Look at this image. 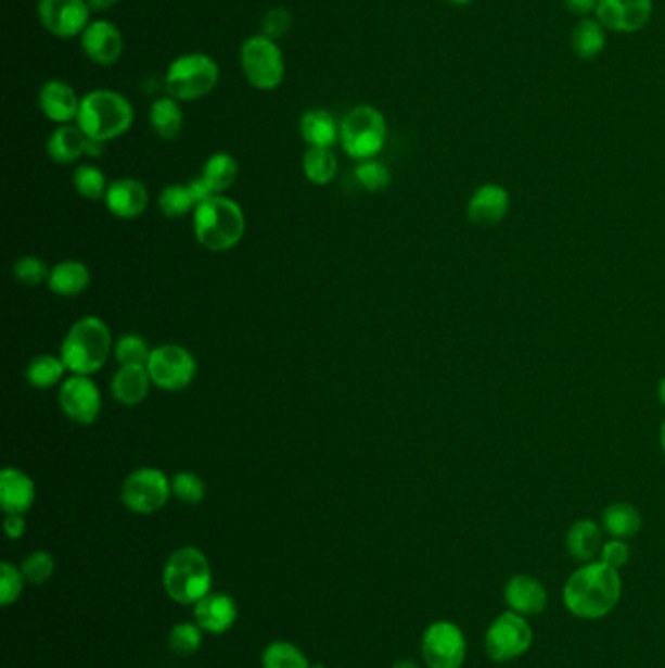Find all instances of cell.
Wrapping results in <instances>:
<instances>
[{
  "instance_id": "cell-1",
  "label": "cell",
  "mask_w": 665,
  "mask_h": 668,
  "mask_svg": "<svg viewBox=\"0 0 665 668\" xmlns=\"http://www.w3.org/2000/svg\"><path fill=\"white\" fill-rule=\"evenodd\" d=\"M623 594V581L617 569L608 563H584L570 575L562 591V602L570 614L581 620H599L617 608Z\"/></svg>"
},
{
  "instance_id": "cell-2",
  "label": "cell",
  "mask_w": 665,
  "mask_h": 668,
  "mask_svg": "<svg viewBox=\"0 0 665 668\" xmlns=\"http://www.w3.org/2000/svg\"><path fill=\"white\" fill-rule=\"evenodd\" d=\"M136 122L133 104L112 88H94L80 100L77 124L88 139L114 141L126 136Z\"/></svg>"
},
{
  "instance_id": "cell-3",
  "label": "cell",
  "mask_w": 665,
  "mask_h": 668,
  "mask_svg": "<svg viewBox=\"0 0 665 668\" xmlns=\"http://www.w3.org/2000/svg\"><path fill=\"white\" fill-rule=\"evenodd\" d=\"M114 352L112 330L104 320L94 315L78 319L68 329L59 356L73 376H92L106 366Z\"/></svg>"
},
{
  "instance_id": "cell-4",
  "label": "cell",
  "mask_w": 665,
  "mask_h": 668,
  "mask_svg": "<svg viewBox=\"0 0 665 668\" xmlns=\"http://www.w3.org/2000/svg\"><path fill=\"white\" fill-rule=\"evenodd\" d=\"M246 217L241 204L225 196H213L193 210V232L203 249L227 252L242 241Z\"/></svg>"
},
{
  "instance_id": "cell-5",
  "label": "cell",
  "mask_w": 665,
  "mask_h": 668,
  "mask_svg": "<svg viewBox=\"0 0 665 668\" xmlns=\"http://www.w3.org/2000/svg\"><path fill=\"white\" fill-rule=\"evenodd\" d=\"M165 591L178 604H197L212 592V565L207 555L186 545L168 557L163 572Z\"/></svg>"
},
{
  "instance_id": "cell-6",
  "label": "cell",
  "mask_w": 665,
  "mask_h": 668,
  "mask_svg": "<svg viewBox=\"0 0 665 668\" xmlns=\"http://www.w3.org/2000/svg\"><path fill=\"white\" fill-rule=\"evenodd\" d=\"M219 80V63L203 51H190L178 55L166 68L165 92L178 102H195L209 97Z\"/></svg>"
},
{
  "instance_id": "cell-7",
  "label": "cell",
  "mask_w": 665,
  "mask_h": 668,
  "mask_svg": "<svg viewBox=\"0 0 665 668\" xmlns=\"http://www.w3.org/2000/svg\"><path fill=\"white\" fill-rule=\"evenodd\" d=\"M388 126L379 108L359 104L347 112L340 122V146L357 163L376 159L385 149Z\"/></svg>"
},
{
  "instance_id": "cell-8",
  "label": "cell",
  "mask_w": 665,
  "mask_h": 668,
  "mask_svg": "<svg viewBox=\"0 0 665 668\" xmlns=\"http://www.w3.org/2000/svg\"><path fill=\"white\" fill-rule=\"evenodd\" d=\"M239 61L244 80L256 90L270 92L285 80V55L280 43L264 34H254L242 41Z\"/></svg>"
},
{
  "instance_id": "cell-9",
  "label": "cell",
  "mask_w": 665,
  "mask_h": 668,
  "mask_svg": "<svg viewBox=\"0 0 665 668\" xmlns=\"http://www.w3.org/2000/svg\"><path fill=\"white\" fill-rule=\"evenodd\" d=\"M533 645V628L517 612H503L488 626L484 651L496 663L520 659Z\"/></svg>"
},
{
  "instance_id": "cell-10",
  "label": "cell",
  "mask_w": 665,
  "mask_h": 668,
  "mask_svg": "<svg viewBox=\"0 0 665 668\" xmlns=\"http://www.w3.org/2000/svg\"><path fill=\"white\" fill-rule=\"evenodd\" d=\"M172 481L156 467H139L122 484V503L136 514H155L168 503Z\"/></svg>"
},
{
  "instance_id": "cell-11",
  "label": "cell",
  "mask_w": 665,
  "mask_h": 668,
  "mask_svg": "<svg viewBox=\"0 0 665 668\" xmlns=\"http://www.w3.org/2000/svg\"><path fill=\"white\" fill-rule=\"evenodd\" d=\"M146 369L156 388L182 391L195 379L197 362L192 352L180 344H161L153 349Z\"/></svg>"
},
{
  "instance_id": "cell-12",
  "label": "cell",
  "mask_w": 665,
  "mask_h": 668,
  "mask_svg": "<svg viewBox=\"0 0 665 668\" xmlns=\"http://www.w3.org/2000/svg\"><path fill=\"white\" fill-rule=\"evenodd\" d=\"M36 14L41 28L57 39L80 38L94 20L87 0H38Z\"/></svg>"
},
{
  "instance_id": "cell-13",
  "label": "cell",
  "mask_w": 665,
  "mask_h": 668,
  "mask_svg": "<svg viewBox=\"0 0 665 668\" xmlns=\"http://www.w3.org/2000/svg\"><path fill=\"white\" fill-rule=\"evenodd\" d=\"M422 655L430 668H461L466 659V640L457 623L434 621L422 638Z\"/></svg>"
},
{
  "instance_id": "cell-14",
  "label": "cell",
  "mask_w": 665,
  "mask_h": 668,
  "mask_svg": "<svg viewBox=\"0 0 665 668\" xmlns=\"http://www.w3.org/2000/svg\"><path fill=\"white\" fill-rule=\"evenodd\" d=\"M59 407L73 423L94 425L102 413V393L88 376H73L59 388Z\"/></svg>"
},
{
  "instance_id": "cell-15",
  "label": "cell",
  "mask_w": 665,
  "mask_h": 668,
  "mask_svg": "<svg viewBox=\"0 0 665 668\" xmlns=\"http://www.w3.org/2000/svg\"><path fill=\"white\" fill-rule=\"evenodd\" d=\"M78 39L85 58L98 67H114L126 51L124 34L112 20H92Z\"/></svg>"
},
{
  "instance_id": "cell-16",
  "label": "cell",
  "mask_w": 665,
  "mask_h": 668,
  "mask_svg": "<svg viewBox=\"0 0 665 668\" xmlns=\"http://www.w3.org/2000/svg\"><path fill=\"white\" fill-rule=\"evenodd\" d=\"M654 14L652 0H599L596 18L603 28L617 34H637Z\"/></svg>"
},
{
  "instance_id": "cell-17",
  "label": "cell",
  "mask_w": 665,
  "mask_h": 668,
  "mask_svg": "<svg viewBox=\"0 0 665 668\" xmlns=\"http://www.w3.org/2000/svg\"><path fill=\"white\" fill-rule=\"evenodd\" d=\"M80 100L82 97H78L75 87L63 78H49L38 92L39 112L57 126L77 122Z\"/></svg>"
},
{
  "instance_id": "cell-18",
  "label": "cell",
  "mask_w": 665,
  "mask_h": 668,
  "mask_svg": "<svg viewBox=\"0 0 665 668\" xmlns=\"http://www.w3.org/2000/svg\"><path fill=\"white\" fill-rule=\"evenodd\" d=\"M104 204L107 212L116 215L117 219H137L145 214L149 205V192L146 186L137 178H117L107 186Z\"/></svg>"
},
{
  "instance_id": "cell-19",
  "label": "cell",
  "mask_w": 665,
  "mask_h": 668,
  "mask_svg": "<svg viewBox=\"0 0 665 668\" xmlns=\"http://www.w3.org/2000/svg\"><path fill=\"white\" fill-rule=\"evenodd\" d=\"M510 214V194L500 185H483L474 190L469 204L466 217L478 227H494Z\"/></svg>"
},
{
  "instance_id": "cell-20",
  "label": "cell",
  "mask_w": 665,
  "mask_h": 668,
  "mask_svg": "<svg viewBox=\"0 0 665 668\" xmlns=\"http://www.w3.org/2000/svg\"><path fill=\"white\" fill-rule=\"evenodd\" d=\"M503 598L510 610L521 616H539L549 604V592L539 579L530 575H513L506 582Z\"/></svg>"
},
{
  "instance_id": "cell-21",
  "label": "cell",
  "mask_w": 665,
  "mask_h": 668,
  "mask_svg": "<svg viewBox=\"0 0 665 668\" xmlns=\"http://www.w3.org/2000/svg\"><path fill=\"white\" fill-rule=\"evenodd\" d=\"M36 501V483L18 467H4L0 474V506L7 514H26Z\"/></svg>"
},
{
  "instance_id": "cell-22",
  "label": "cell",
  "mask_w": 665,
  "mask_h": 668,
  "mask_svg": "<svg viewBox=\"0 0 665 668\" xmlns=\"http://www.w3.org/2000/svg\"><path fill=\"white\" fill-rule=\"evenodd\" d=\"M195 623L209 633H225L231 630L239 616L236 602L225 592H209L195 604Z\"/></svg>"
},
{
  "instance_id": "cell-23",
  "label": "cell",
  "mask_w": 665,
  "mask_h": 668,
  "mask_svg": "<svg viewBox=\"0 0 665 668\" xmlns=\"http://www.w3.org/2000/svg\"><path fill=\"white\" fill-rule=\"evenodd\" d=\"M153 379L146 366H119L112 378V395L119 405L136 407L145 401Z\"/></svg>"
},
{
  "instance_id": "cell-24",
  "label": "cell",
  "mask_w": 665,
  "mask_h": 668,
  "mask_svg": "<svg viewBox=\"0 0 665 668\" xmlns=\"http://www.w3.org/2000/svg\"><path fill=\"white\" fill-rule=\"evenodd\" d=\"M299 131L307 147L332 149L340 143V122L324 108H310L299 119Z\"/></svg>"
},
{
  "instance_id": "cell-25",
  "label": "cell",
  "mask_w": 665,
  "mask_h": 668,
  "mask_svg": "<svg viewBox=\"0 0 665 668\" xmlns=\"http://www.w3.org/2000/svg\"><path fill=\"white\" fill-rule=\"evenodd\" d=\"M88 137L77 124L57 126L48 139V155L57 165H73L78 159L87 156Z\"/></svg>"
},
{
  "instance_id": "cell-26",
  "label": "cell",
  "mask_w": 665,
  "mask_h": 668,
  "mask_svg": "<svg viewBox=\"0 0 665 668\" xmlns=\"http://www.w3.org/2000/svg\"><path fill=\"white\" fill-rule=\"evenodd\" d=\"M92 274L85 262L63 261L55 264L49 274V290L61 298H77L88 290Z\"/></svg>"
},
{
  "instance_id": "cell-27",
  "label": "cell",
  "mask_w": 665,
  "mask_h": 668,
  "mask_svg": "<svg viewBox=\"0 0 665 668\" xmlns=\"http://www.w3.org/2000/svg\"><path fill=\"white\" fill-rule=\"evenodd\" d=\"M603 547V530L598 522L581 518L576 520L566 532V550L578 562H593Z\"/></svg>"
},
{
  "instance_id": "cell-28",
  "label": "cell",
  "mask_w": 665,
  "mask_h": 668,
  "mask_svg": "<svg viewBox=\"0 0 665 668\" xmlns=\"http://www.w3.org/2000/svg\"><path fill=\"white\" fill-rule=\"evenodd\" d=\"M149 124L155 131L156 137L172 141L182 134L183 110L182 102L174 100L172 97L156 98L155 102L149 108Z\"/></svg>"
},
{
  "instance_id": "cell-29",
  "label": "cell",
  "mask_w": 665,
  "mask_h": 668,
  "mask_svg": "<svg viewBox=\"0 0 665 668\" xmlns=\"http://www.w3.org/2000/svg\"><path fill=\"white\" fill-rule=\"evenodd\" d=\"M608 43V29L598 18H581L572 29L570 46L572 51L584 61L598 58Z\"/></svg>"
},
{
  "instance_id": "cell-30",
  "label": "cell",
  "mask_w": 665,
  "mask_h": 668,
  "mask_svg": "<svg viewBox=\"0 0 665 668\" xmlns=\"http://www.w3.org/2000/svg\"><path fill=\"white\" fill-rule=\"evenodd\" d=\"M603 530L617 540L635 538L642 528V514L630 503L609 504L601 516Z\"/></svg>"
},
{
  "instance_id": "cell-31",
  "label": "cell",
  "mask_w": 665,
  "mask_h": 668,
  "mask_svg": "<svg viewBox=\"0 0 665 668\" xmlns=\"http://www.w3.org/2000/svg\"><path fill=\"white\" fill-rule=\"evenodd\" d=\"M202 176L212 186L215 194H222L234 186L239 178V161L231 153H213L205 165H203Z\"/></svg>"
},
{
  "instance_id": "cell-32",
  "label": "cell",
  "mask_w": 665,
  "mask_h": 668,
  "mask_svg": "<svg viewBox=\"0 0 665 668\" xmlns=\"http://www.w3.org/2000/svg\"><path fill=\"white\" fill-rule=\"evenodd\" d=\"M303 173L310 185H330L337 175V159L334 151L322 147H309L303 155Z\"/></svg>"
},
{
  "instance_id": "cell-33",
  "label": "cell",
  "mask_w": 665,
  "mask_h": 668,
  "mask_svg": "<svg viewBox=\"0 0 665 668\" xmlns=\"http://www.w3.org/2000/svg\"><path fill=\"white\" fill-rule=\"evenodd\" d=\"M65 371H67V366H65L61 356L38 354V356L29 360V364L26 366V381L31 388L51 389L55 388L59 381L63 379Z\"/></svg>"
},
{
  "instance_id": "cell-34",
  "label": "cell",
  "mask_w": 665,
  "mask_h": 668,
  "mask_svg": "<svg viewBox=\"0 0 665 668\" xmlns=\"http://www.w3.org/2000/svg\"><path fill=\"white\" fill-rule=\"evenodd\" d=\"M261 668H310V665L299 647L276 641L261 653Z\"/></svg>"
},
{
  "instance_id": "cell-35",
  "label": "cell",
  "mask_w": 665,
  "mask_h": 668,
  "mask_svg": "<svg viewBox=\"0 0 665 668\" xmlns=\"http://www.w3.org/2000/svg\"><path fill=\"white\" fill-rule=\"evenodd\" d=\"M151 354H153L151 344L133 332L119 337L114 344V356L119 366H146Z\"/></svg>"
},
{
  "instance_id": "cell-36",
  "label": "cell",
  "mask_w": 665,
  "mask_h": 668,
  "mask_svg": "<svg viewBox=\"0 0 665 668\" xmlns=\"http://www.w3.org/2000/svg\"><path fill=\"white\" fill-rule=\"evenodd\" d=\"M73 186L78 196L87 200H104L107 192L106 175L94 165H80L73 173Z\"/></svg>"
},
{
  "instance_id": "cell-37",
  "label": "cell",
  "mask_w": 665,
  "mask_h": 668,
  "mask_svg": "<svg viewBox=\"0 0 665 668\" xmlns=\"http://www.w3.org/2000/svg\"><path fill=\"white\" fill-rule=\"evenodd\" d=\"M158 207L166 217L178 219L183 215L193 214L195 202L188 185H170L158 196Z\"/></svg>"
},
{
  "instance_id": "cell-38",
  "label": "cell",
  "mask_w": 665,
  "mask_h": 668,
  "mask_svg": "<svg viewBox=\"0 0 665 668\" xmlns=\"http://www.w3.org/2000/svg\"><path fill=\"white\" fill-rule=\"evenodd\" d=\"M354 176H356L357 185L361 186L367 192H383L393 182L388 166L381 161H376V159L357 163Z\"/></svg>"
},
{
  "instance_id": "cell-39",
  "label": "cell",
  "mask_w": 665,
  "mask_h": 668,
  "mask_svg": "<svg viewBox=\"0 0 665 668\" xmlns=\"http://www.w3.org/2000/svg\"><path fill=\"white\" fill-rule=\"evenodd\" d=\"M202 628L197 623H176L168 635V647L178 657H190L202 647Z\"/></svg>"
},
{
  "instance_id": "cell-40",
  "label": "cell",
  "mask_w": 665,
  "mask_h": 668,
  "mask_svg": "<svg viewBox=\"0 0 665 668\" xmlns=\"http://www.w3.org/2000/svg\"><path fill=\"white\" fill-rule=\"evenodd\" d=\"M205 481L193 471H178L172 477V494L183 504H200L205 499Z\"/></svg>"
},
{
  "instance_id": "cell-41",
  "label": "cell",
  "mask_w": 665,
  "mask_h": 668,
  "mask_svg": "<svg viewBox=\"0 0 665 668\" xmlns=\"http://www.w3.org/2000/svg\"><path fill=\"white\" fill-rule=\"evenodd\" d=\"M12 274H14V278H16L22 286L38 288L43 281L49 280L51 268H49L46 262L38 259V256H22V259L14 262Z\"/></svg>"
},
{
  "instance_id": "cell-42",
  "label": "cell",
  "mask_w": 665,
  "mask_h": 668,
  "mask_svg": "<svg viewBox=\"0 0 665 668\" xmlns=\"http://www.w3.org/2000/svg\"><path fill=\"white\" fill-rule=\"evenodd\" d=\"M22 575L31 584H43L48 582L55 572V559L48 552H36L28 555L22 563Z\"/></svg>"
},
{
  "instance_id": "cell-43",
  "label": "cell",
  "mask_w": 665,
  "mask_h": 668,
  "mask_svg": "<svg viewBox=\"0 0 665 668\" xmlns=\"http://www.w3.org/2000/svg\"><path fill=\"white\" fill-rule=\"evenodd\" d=\"M291 28H293V14L285 7H273L261 16L260 34L268 36L273 41L285 38Z\"/></svg>"
},
{
  "instance_id": "cell-44",
  "label": "cell",
  "mask_w": 665,
  "mask_h": 668,
  "mask_svg": "<svg viewBox=\"0 0 665 668\" xmlns=\"http://www.w3.org/2000/svg\"><path fill=\"white\" fill-rule=\"evenodd\" d=\"M24 575L10 563H0V602L2 606H10L16 602L24 589Z\"/></svg>"
},
{
  "instance_id": "cell-45",
  "label": "cell",
  "mask_w": 665,
  "mask_h": 668,
  "mask_svg": "<svg viewBox=\"0 0 665 668\" xmlns=\"http://www.w3.org/2000/svg\"><path fill=\"white\" fill-rule=\"evenodd\" d=\"M599 555H601V562L608 563L609 567H613V569L618 571L630 559V547H628V543L625 540L613 538L611 542L603 543Z\"/></svg>"
},
{
  "instance_id": "cell-46",
  "label": "cell",
  "mask_w": 665,
  "mask_h": 668,
  "mask_svg": "<svg viewBox=\"0 0 665 668\" xmlns=\"http://www.w3.org/2000/svg\"><path fill=\"white\" fill-rule=\"evenodd\" d=\"M188 188H190V194H192L193 202H195V207L203 204V202H207V200H212L213 196H217L202 175L195 176L193 180H190Z\"/></svg>"
},
{
  "instance_id": "cell-47",
  "label": "cell",
  "mask_w": 665,
  "mask_h": 668,
  "mask_svg": "<svg viewBox=\"0 0 665 668\" xmlns=\"http://www.w3.org/2000/svg\"><path fill=\"white\" fill-rule=\"evenodd\" d=\"M562 4L579 18H589V14H596L599 0H562Z\"/></svg>"
},
{
  "instance_id": "cell-48",
  "label": "cell",
  "mask_w": 665,
  "mask_h": 668,
  "mask_svg": "<svg viewBox=\"0 0 665 668\" xmlns=\"http://www.w3.org/2000/svg\"><path fill=\"white\" fill-rule=\"evenodd\" d=\"M4 533L10 540H20L26 533V518L24 514H7L4 518Z\"/></svg>"
},
{
  "instance_id": "cell-49",
  "label": "cell",
  "mask_w": 665,
  "mask_h": 668,
  "mask_svg": "<svg viewBox=\"0 0 665 668\" xmlns=\"http://www.w3.org/2000/svg\"><path fill=\"white\" fill-rule=\"evenodd\" d=\"M87 2L92 14H102V12H110L114 9L119 0H87Z\"/></svg>"
},
{
  "instance_id": "cell-50",
  "label": "cell",
  "mask_w": 665,
  "mask_h": 668,
  "mask_svg": "<svg viewBox=\"0 0 665 668\" xmlns=\"http://www.w3.org/2000/svg\"><path fill=\"white\" fill-rule=\"evenodd\" d=\"M104 151H106V143L94 141V139H88L87 156H90V159H98V156L104 155Z\"/></svg>"
},
{
  "instance_id": "cell-51",
  "label": "cell",
  "mask_w": 665,
  "mask_h": 668,
  "mask_svg": "<svg viewBox=\"0 0 665 668\" xmlns=\"http://www.w3.org/2000/svg\"><path fill=\"white\" fill-rule=\"evenodd\" d=\"M657 398H660V403L665 407V378H662L660 386H657Z\"/></svg>"
},
{
  "instance_id": "cell-52",
  "label": "cell",
  "mask_w": 665,
  "mask_h": 668,
  "mask_svg": "<svg viewBox=\"0 0 665 668\" xmlns=\"http://www.w3.org/2000/svg\"><path fill=\"white\" fill-rule=\"evenodd\" d=\"M445 2H449L453 7H469V4H473L474 0H445Z\"/></svg>"
},
{
  "instance_id": "cell-53",
  "label": "cell",
  "mask_w": 665,
  "mask_h": 668,
  "mask_svg": "<svg viewBox=\"0 0 665 668\" xmlns=\"http://www.w3.org/2000/svg\"><path fill=\"white\" fill-rule=\"evenodd\" d=\"M393 668H420V667H418L415 663H412V660H400V663H396L395 667Z\"/></svg>"
},
{
  "instance_id": "cell-54",
  "label": "cell",
  "mask_w": 665,
  "mask_h": 668,
  "mask_svg": "<svg viewBox=\"0 0 665 668\" xmlns=\"http://www.w3.org/2000/svg\"><path fill=\"white\" fill-rule=\"evenodd\" d=\"M660 445H662V450H664L665 454V418L664 423H662V427H660Z\"/></svg>"
},
{
  "instance_id": "cell-55",
  "label": "cell",
  "mask_w": 665,
  "mask_h": 668,
  "mask_svg": "<svg viewBox=\"0 0 665 668\" xmlns=\"http://www.w3.org/2000/svg\"><path fill=\"white\" fill-rule=\"evenodd\" d=\"M310 668H327V667H324V665H320V663H317V665H310Z\"/></svg>"
}]
</instances>
